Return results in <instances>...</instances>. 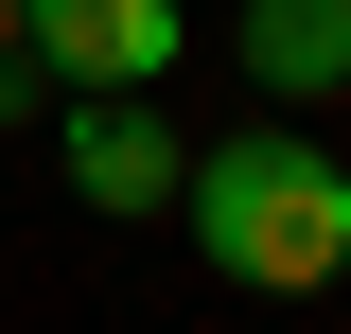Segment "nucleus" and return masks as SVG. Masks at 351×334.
<instances>
[{
  "instance_id": "2",
  "label": "nucleus",
  "mask_w": 351,
  "mask_h": 334,
  "mask_svg": "<svg viewBox=\"0 0 351 334\" xmlns=\"http://www.w3.org/2000/svg\"><path fill=\"white\" fill-rule=\"evenodd\" d=\"M53 176H71V211H176L193 141L158 124V88H71V124H53Z\"/></svg>"
},
{
  "instance_id": "3",
  "label": "nucleus",
  "mask_w": 351,
  "mask_h": 334,
  "mask_svg": "<svg viewBox=\"0 0 351 334\" xmlns=\"http://www.w3.org/2000/svg\"><path fill=\"white\" fill-rule=\"evenodd\" d=\"M18 53L53 88H158L193 53V0H18Z\"/></svg>"
},
{
  "instance_id": "1",
  "label": "nucleus",
  "mask_w": 351,
  "mask_h": 334,
  "mask_svg": "<svg viewBox=\"0 0 351 334\" xmlns=\"http://www.w3.org/2000/svg\"><path fill=\"white\" fill-rule=\"evenodd\" d=\"M176 229L211 247V282H246V299H316V282H351V159L281 106V124H228V141H193V176H176Z\"/></svg>"
},
{
  "instance_id": "4",
  "label": "nucleus",
  "mask_w": 351,
  "mask_h": 334,
  "mask_svg": "<svg viewBox=\"0 0 351 334\" xmlns=\"http://www.w3.org/2000/svg\"><path fill=\"white\" fill-rule=\"evenodd\" d=\"M228 36H246V88H263V106H334V88H351V0H246Z\"/></svg>"
},
{
  "instance_id": "5",
  "label": "nucleus",
  "mask_w": 351,
  "mask_h": 334,
  "mask_svg": "<svg viewBox=\"0 0 351 334\" xmlns=\"http://www.w3.org/2000/svg\"><path fill=\"white\" fill-rule=\"evenodd\" d=\"M0 53H18V0H0Z\"/></svg>"
}]
</instances>
